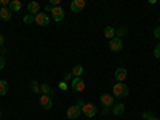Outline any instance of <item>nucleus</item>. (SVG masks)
<instances>
[{
	"mask_svg": "<svg viewBox=\"0 0 160 120\" xmlns=\"http://www.w3.org/2000/svg\"><path fill=\"white\" fill-rule=\"evenodd\" d=\"M58 87H59V90H61V91H66V90H68V82H64V80H62V82H59V85H58Z\"/></svg>",
	"mask_w": 160,
	"mask_h": 120,
	"instance_id": "5701e85b",
	"label": "nucleus"
},
{
	"mask_svg": "<svg viewBox=\"0 0 160 120\" xmlns=\"http://www.w3.org/2000/svg\"><path fill=\"white\" fill-rule=\"evenodd\" d=\"M123 111H125V106H123L122 102H118V104H115V106H114L112 114H114V115H122V114H123Z\"/></svg>",
	"mask_w": 160,
	"mask_h": 120,
	"instance_id": "2eb2a0df",
	"label": "nucleus"
},
{
	"mask_svg": "<svg viewBox=\"0 0 160 120\" xmlns=\"http://www.w3.org/2000/svg\"><path fill=\"white\" fill-rule=\"evenodd\" d=\"M7 91H8V82L7 80H0V96L7 95Z\"/></svg>",
	"mask_w": 160,
	"mask_h": 120,
	"instance_id": "a211bd4d",
	"label": "nucleus"
},
{
	"mask_svg": "<svg viewBox=\"0 0 160 120\" xmlns=\"http://www.w3.org/2000/svg\"><path fill=\"white\" fill-rule=\"evenodd\" d=\"M24 22H26V24H32V22H35V16L31 15V13H29V15H26V16H24Z\"/></svg>",
	"mask_w": 160,
	"mask_h": 120,
	"instance_id": "aec40b11",
	"label": "nucleus"
},
{
	"mask_svg": "<svg viewBox=\"0 0 160 120\" xmlns=\"http://www.w3.org/2000/svg\"><path fill=\"white\" fill-rule=\"evenodd\" d=\"M28 10L31 15H37V13H40V5L37 2H29L28 3Z\"/></svg>",
	"mask_w": 160,
	"mask_h": 120,
	"instance_id": "ddd939ff",
	"label": "nucleus"
},
{
	"mask_svg": "<svg viewBox=\"0 0 160 120\" xmlns=\"http://www.w3.org/2000/svg\"><path fill=\"white\" fill-rule=\"evenodd\" d=\"M0 117H2V112H0Z\"/></svg>",
	"mask_w": 160,
	"mask_h": 120,
	"instance_id": "4c0bfd02",
	"label": "nucleus"
},
{
	"mask_svg": "<svg viewBox=\"0 0 160 120\" xmlns=\"http://www.w3.org/2000/svg\"><path fill=\"white\" fill-rule=\"evenodd\" d=\"M82 74H83V66H80V64L74 66V69H72V75H74V77H80Z\"/></svg>",
	"mask_w": 160,
	"mask_h": 120,
	"instance_id": "6ab92c4d",
	"label": "nucleus"
},
{
	"mask_svg": "<svg viewBox=\"0 0 160 120\" xmlns=\"http://www.w3.org/2000/svg\"><path fill=\"white\" fill-rule=\"evenodd\" d=\"M154 56L157 58V59H160V43L155 47V50H154Z\"/></svg>",
	"mask_w": 160,
	"mask_h": 120,
	"instance_id": "393cba45",
	"label": "nucleus"
},
{
	"mask_svg": "<svg viewBox=\"0 0 160 120\" xmlns=\"http://www.w3.org/2000/svg\"><path fill=\"white\" fill-rule=\"evenodd\" d=\"M117 34H118V37H123V35H127V34H128V31H127L125 28H118Z\"/></svg>",
	"mask_w": 160,
	"mask_h": 120,
	"instance_id": "4be33fe9",
	"label": "nucleus"
},
{
	"mask_svg": "<svg viewBox=\"0 0 160 120\" xmlns=\"http://www.w3.org/2000/svg\"><path fill=\"white\" fill-rule=\"evenodd\" d=\"M3 42H5V37L0 34V47H3Z\"/></svg>",
	"mask_w": 160,
	"mask_h": 120,
	"instance_id": "473e14b6",
	"label": "nucleus"
},
{
	"mask_svg": "<svg viewBox=\"0 0 160 120\" xmlns=\"http://www.w3.org/2000/svg\"><path fill=\"white\" fill-rule=\"evenodd\" d=\"M149 3H151V5H154V3H157V0H149Z\"/></svg>",
	"mask_w": 160,
	"mask_h": 120,
	"instance_id": "c9c22d12",
	"label": "nucleus"
},
{
	"mask_svg": "<svg viewBox=\"0 0 160 120\" xmlns=\"http://www.w3.org/2000/svg\"><path fill=\"white\" fill-rule=\"evenodd\" d=\"M115 78H117V82H123V80L127 78V69H123V68H118L117 71H115Z\"/></svg>",
	"mask_w": 160,
	"mask_h": 120,
	"instance_id": "9b49d317",
	"label": "nucleus"
},
{
	"mask_svg": "<svg viewBox=\"0 0 160 120\" xmlns=\"http://www.w3.org/2000/svg\"><path fill=\"white\" fill-rule=\"evenodd\" d=\"M141 117H142L144 120H149V118L152 117V112H149V111H146V112H142V114H141Z\"/></svg>",
	"mask_w": 160,
	"mask_h": 120,
	"instance_id": "b1692460",
	"label": "nucleus"
},
{
	"mask_svg": "<svg viewBox=\"0 0 160 120\" xmlns=\"http://www.w3.org/2000/svg\"><path fill=\"white\" fill-rule=\"evenodd\" d=\"M96 112H98V109H96V106L93 104V102H85V104H83L82 114H83L85 117L91 118V117H95V115H96Z\"/></svg>",
	"mask_w": 160,
	"mask_h": 120,
	"instance_id": "f03ea898",
	"label": "nucleus"
},
{
	"mask_svg": "<svg viewBox=\"0 0 160 120\" xmlns=\"http://www.w3.org/2000/svg\"><path fill=\"white\" fill-rule=\"evenodd\" d=\"M31 88H32L34 93H40V85L35 82V80H32V82H31Z\"/></svg>",
	"mask_w": 160,
	"mask_h": 120,
	"instance_id": "412c9836",
	"label": "nucleus"
},
{
	"mask_svg": "<svg viewBox=\"0 0 160 120\" xmlns=\"http://www.w3.org/2000/svg\"><path fill=\"white\" fill-rule=\"evenodd\" d=\"M11 10L8 7H2V10H0V18H2L3 21H10L11 19Z\"/></svg>",
	"mask_w": 160,
	"mask_h": 120,
	"instance_id": "9d476101",
	"label": "nucleus"
},
{
	"mask_svg": "<svg viewBox=\"0 0 160 120\" xmlns=\"http://www.w3.org/2000/svg\"><path fill=\"white\" fill-rule=\"evenodd\" d=\"M35 22L38 24V26H48L50 24V18H48V15L47 13H37L35 15Z\"/></svg>",
	"mask_w": 160,
	"mask_h": 120,
	"instance_id": "423d86ee",
	"label": "nucleus"
},
{
	"mask_svg": "<svg viewBox=\"0 0 160 120\" xmlns=\"http://www.w3.org/2000/svg\"><path fill=\"white\" fill-rule=\"evenodd\" d=\"M85 5H87L85 0H72L71 2V10L74 13H78V11H82L85 8Z\"/></svg>",
	"mask_w": 160,
	"mask_h": 120,
	"instance_id": "6e6552de",
	"label": "nucleus"
},
{
	"mask_svg": "<svg viewBox=\"0 0 160 120\" xmlns=\"http://www.w3.org/2000/svg\"><path fill=\"white\" fill-rule=\"evenodd\" d=\"M104 35H106V38H114V35H115V29L112 28V26H108V28L104 29Z\"/></svg>",
	"mask_w": 160,
	"mask_h": 120,
	"instance_id": "f3484780",
	"label": "nucleus"
},
{
	"mask_svg": "<svg viewBox=\"0 0 160 120\" xmlns=\"http://www.w3.org/2000/svg\"><path fill=\"white\" fill-rule=\"evenodd\" d=\"M21 7H22L21 0H11V2H10V5H8V8H10L11 11H16V13L21 10Z\"/></svg>",
	"mask_w": 160,
	"mask_h": 120,
	"instance_id": "4468645a",
	"label": "nucleus"
},
{
	"mask_svg": "<svg viewBox=\"0 0 160 120\" xmlns=\"http://www.w3.org/2000/svg\"><path fill=\"white\" fill-rule=\"evenodd\" d=\"M109 48L112 50V51H120L123 48V42H122V38L120 37H114V38H111V42H109Z\"/></svg>",
	"mask_w": 160,
	"mask_h": 120,
	"instance_id": "20e7f679",
	"label": "nucleus"
},
{
	"mask_svg": "<svg viewBox=\"0 0 160 120\" xmlns=\"http://www.w3.org/2000/svg\"><path fill=\"white\" fill-rule=\"evenodd\" d=\"M101 114L106 117V115H109L111 114V111H109V108H102V111H101Z\"/></svg>",
	"mask_w": 160,
	"mask_h": 120,
	"instance_id": "cd10ccee",
	"label": "nucleus"
},
{
	"mask_svg": "<svg viewBox=\"0 0 160 120\" xmlns=\"http://www.w3.org/2000/svg\"><path fill=\"white\" fill-rule=\"evenodd\" d=\"M51 8H53L51 5H47V7H45V10H47V11H51Z\"/></svg>",
	"mask_w": 160,
	"mask_h": 120,
	"instance_id": "f704fd0d",
	"label": "nucleus"
},
{
	"mask_svg": "<svg viewBox=\"0 0 160 120\" xmlns=\"http://www.w3.org/2000/svg\"><path fill=\"white\" fill-rule=\"evenodd\" d=\"M2 55H5V48L0 47V56H2Z\"/></svg>",
	"mask_w": 160,
	"mask_h": 120,
	"instance_id": "72a5a7b5",
	"label": "nucleus"
},
{
	"mask_svg": "<svg viewBox=\"0 0 160 120\" xmlns=\"http://www.w3.org/2000/svg\"><path fill=\"white\" fill-rule=\"evenodd\" d=\"M99 99H101V102H102L104 108H109V106L114 104V96H111V95H102Z\"/></svg>",
	"mask_w": 160,
	"mask_h": 120,
	"instance_id": "f8f14e48",
	"label": "nucleus"
},
{
	"mask_svg": "<svg viewBox=\"0 0 160 120\" xmlns=\"http://www.w3.org/2000/svg\"><path fill=\"white\" fill-rule=\"evenodd\" d=\"M59 3H61V0H50V5L51 7H58Z\"/></svg>",
	"mask_w": 160,
	"mask_h": 120,
	"instance_id": "bb28decb",
	"label": "nucleus"
},
{
	"mask_svg": "<svg viewBox=\"0 0 160 120\" xmlns=\"http://www.w3.org/2000/svg\"><path fill=\"white\" fill-rule=\"evenodd\" d=\"M154 35H155L157 38H160V26H158V28H155V29H154Z\"/></svg>",
	"mask_w": 160,
	"mask_h": 120,
	"instance_id": "c756f323",
	"label": "nucleus"
},
{
	"mask_svg": "<svg viewBox=\"0 0 160 120\" xmlns=\"http://www.w3.org/2000/svg\"><path fill=\"white\" fill-rule=\"evenodd\" d=\"M149 120H158V118H157V117H155V115H152V117H151V118H149Z\"/></svg>",
	"mask_w": 160,
	"mask_h": 120,
	"instance_id": "e433bc0d",
	"label": "nucleus"
},
{
	"mask_svg": "<svg viewBox=\"0 0 160 120\" xmlns=\"http://www.w3.org/2000/svg\"><path fill=\"white\" fill-rule=\"evenodd\" d=\"M40 93H42V95H51L53 88L48 83H42V85H40Z\"/></svg>",
	"mask_w": 160,
	"mask_h": 120,
	"instance_id": "dca6fc26",
	"label": "nucleus"
},
{
	"mask_svg": "<svg viewBox=\"0 0 160 120\" xmlns=\"http://www.w3.org/2000/svg\"><path fill=\"white\" fill-rule=\"evenodd\" d=\"M72 77H74V75H72V72H69V74H64V78H62V80H64V82H69V80H71Z\"/></svg>",
	"mask_w": 160,
	"mask_h": 120,
	"instance_id": "a878e982",
	"label": "nucleus"
},
{
	"mask_svg": "<svg viewBox=\"0 0 160 120\" xmlns=\"http://www.w3.org/2000/svg\"><path fill=\"white\" fill-rule=\"evenodd\" d=\"M72 88L78 93H82L85 90V82L82 80V77H74L72 78Z\"/></svg>",
	"mask_w": 160,
	"mask_h": 120,
	"instance_id": "39448f33",
	"label": "nucleus"
},
{
	"mask_svg": "<svg viewBox=\"0 0 160 120\" xmlns=\"http://www.w3.org/2000/svg\"><path fill=\"white\" fill-rule=\"evenodd\" d=\"M75 104H77V106H78V108H80V109H82V108H83V104H85V101H83V99H80V98H78V99H77V102H75Z\"/></svg>",
	"mask_w": 160,
	"mask_h": 120,
	"instance_id": "c85d7f7f",
	"label": "nucleus"
},
{
	"mask_svg": "<svg viewBox=\"0 0 160 120\" xmlns=\"http://www.w3.org/2000/svg\"><path fill=\"white\" fill-rule=\"evenodd\" d=\"M40 106H42L43 109H51L53 108V101H51L50 95H42L40 96Z\"/></svg>",
	"mask_w": 160,
	"mask_h": 120,
	"instance_id": "1a4fd4ad",
	"label": "nucleus"
},
{
	"mask_svg": "<svg viewBox=\"0 0 160 120\" xmlns=\"http://www.w3.org/2000/svg\"><path fill=\"white\" fill-rule=\"evenodd\" d=\"M50 13H51V18L55 19V22H61V21L64 19V10H62L59 5H58V7H53Z\"/></svg>",
	"mask_w": 160,
	"mask_h": 120,
	"instance_id": "7ed1b4c3",
	"label": "nucleus"
},
{
	"mask_svg": "<svg viewBox=\"0 0 160 120\" xmlns=\"http://www.w3.org/2000/svg\"><path fill=\"white\" fill-rule=\"evenodd\" d=\"M112 93H114V96H118V98H122V96H128V87L123 83V82H117L114 87H112Z\"/></svg>",
	"mask_w": 160,
	"mask_h": 120,
	"instance_id": "f257e3e1",
	"label": "nucleus"
},
{
	"mask_svg": "<svg viewBox=\"0 0 160 120\" xmlns=\"http://www.w3.org/2000/svg\"><path fill=\"white\" fill-rule=\"evenodd\" d=\"M3 66H5V59L3 56H0V69H3Z\"/></svg>",
	"mask_w": 160,
	"mask_h": 120,
	"instance_id": "2f4dec72",
	"label": "nucleus"
},
{
	"mask_svg": "<svg viewBox=\"0 0 160 120\" xmlns=\"http://www.w3.org/2000/svg\"><path fill=\"white\" fill-rule=\"evenodd\" d=\"M80 114H82V109H80L77 104H75V106H71V108H68V118L75 120Z\"/></svg>",
	"mask_w": 160,
	"mask_h": 120,
	"instance_id": "0eeeda50",
	"label": "nucleus"
},
{
	"mask_svg": "<svg viewBox=\"0 0 160 120\" xmlns=\"http://www.w3.org/2000/svg\"><path fill=\"white\" fill-rule=\"evenodd\" d=\"M10 2H11V0H0V5L7 7V5H10Z\"/></svg>",
	"mask_w": 160,
	"mask_h": 120,
	"instance_id": "7c9ffc66",
	"label": "nucleus"
}]
</instances>
